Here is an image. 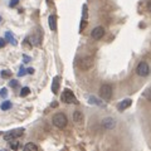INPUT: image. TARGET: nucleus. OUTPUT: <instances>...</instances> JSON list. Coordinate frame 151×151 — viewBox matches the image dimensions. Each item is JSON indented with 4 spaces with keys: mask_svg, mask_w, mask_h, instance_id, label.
<instances>
[{
    "mask_svg": "<svg viewBox=\"0 0 151 151\" xmlns=\"http://www.w3.org/2000/svg\"><path fill=\"white\" fill-rule=\"evenodd\" d=\"M52 121H53V125L55 127H58V129H64V127L67 126V117H65V115L62 112L55 113Z\"/></svg>",
    "mask_w": 151,
    "mask_h": 151,
    "instance_id": "1",
    "label": "nucleus"
},
{
    "mask_svg": "<svg viewBox=\"0 0 151 151\" xmlns=\"http://www.w3.org/2000/svg\"><path fill=\"white\" fill-rule=\"evenodd\" d=\"M78 67L81 70H88L93 67V58L92 57H83L79 59L78 62Z\"/></svg>",
    "mask_w": 151,
    "mask_h": 151,
    "instance_id": "2",
    "label": "nucleus"
},
{
    "mask_svg": "<svg viewBox=\"0 0 151 151\" xmlns=\"http://www.w3.org/2000/svg\"><path fill=\"white\" fill-rule=\"evenodd\" d=\"M60 100H62L64 103H78V101L76 100L73 92L70 91V89H68V88L63 91L62 96H60Z\"/></svg>",
    "mask_w": 151,
    "mask_h": 151,
    "instance_id": "3",
    "label": "nucleus"
},
{
    "mask_svg": "<svg viewBox=\"0 0 151 151\" xmlns=\"http://www.w3.org/2000/svg\"><path fill=\"white\" fill-rule=\"evenodd\" d=\"M100 96L105 101H108L112 97V86L111 84H102L100 88Z\"/></svg>",
    "mask_w": 151,
    "mask_h": 151,
    "instance_id": "4",
    "label": "nucleus"
},
{
    "mask_svg": "<svg viewBox=\"0 0 151 151\" xmlns=\"http://www.w3.org/2000/svg\"><path fill=\"white\" fill-rule=\"evenodd\" d=\"M24 134V129H17V130H13L10 132H8V134H4V140L5 141H13L18 137H20V136Z\"/></svg>",
    "mask_w": 151,
    "mask_h": 151,
    "instance_id": "5",
    "label": "nucleus"
},
{
    "mask_svg": "<svg viewBox=\"0 0 151 151\" xmlns=\"http://www.w3.org/2000/svg\"><path fill=\"white\" fill-rule=\"evenodd\" d=\"M136 73H137L140 77H146V76L150 74V67L146 62H140L139 65L136 67Z\"/></svg>",
    "mask_w": 151,
    "mask_h": 151,
    "instance_id": "6",
    "label": "nucleus"
},
{
    "mask_svg": "<svg viewBox=\"0 0 151 151\" xmlns=\"http://www.w3.org/2000/svg\"><path fill=\"white\" fill-rule=\"evenodd\" d=\"M115 126H116V121L112 119V117H106V119H103L102 120V127L105 130H113L115 129Z\"/></svg>",
    "mask_w": 151,
    "mask_h": 151,
    "instance_id": "7",
    "label": "nucleus"
},
{
    "mask_svg": "<svg viewBox=\"0 0 151 151\" xmlns=\"http://www.w3.org/2000/svg\"><path fill=\"white\" fill-rule=\"evenodd\" d=\"M92 38L94 40H100L101 38H103V35H105V29H103L102 27H96L94 29L92 30Z\"/></svg>",
    "mask_w": 151,
    "mask_h": 151,
    "instance_id": "8",
    "label": "nucleus"
},
{
    "mask_svg": "<svg viewBox=\"0 0 151 151\" xmlns=\"http://www.w3.org/2000/svg\"><path fill=\"white\" fill-rule=\"evenodd\" d=\"M131 105H132V101L130 100V98H126V100L121 101V102L119 103V106H117V107H119V110H120V111H125L126 108H129Z\"/></svg>",
    "mask_w": 151,
    "mask_h": 151,
    "instance_id": "9",
    "label": "nucleus"
},
{
    "mask_svg": "<svg viewBox=\"0 0 151 151\" xmlns=\"http://www.w3.org/2000/svg\"><path fill=\"white\" fill-rule=\"evenodd\" d=\"M59 76H55V77L53 78V83H52V92H53L54 94L58 93V89H59Z\"/></svg>",
    "mask_w": 151,
    "mask_h": 151,
    "instance_id": "10",
    "label": "nucleus"
},
{
    "mask_svg": "<svg viewBox=\"0 0 151 151\" xmlns=\"http://www.w3.org/2000/svg\"><path fill=\"white\" fill-rule=\"evenodd\" d=\"M83 120H84L83 113L81 111H74V113H73V121L77 122V124H82Z\"/></svg>",
    "mask_w": 151,
    "mask_h": 151,
    "instance_id": "11",
    "label": "nucleus"
},
{
    "mask_svg": "<svg viewBox=\"0 0 151 151\" xmlns=\"http://www.w3.org/2000/svg\"><path fill=\"white\" fill-rule=\"evenodd\" d=\"M48 23H49V28L52 32H55L57 30V18L55 15H50L48 18Z\"/></svg>",
    "mask_w": 151,
    "mask_h": 151,
    "instance_id": "12",
    "label": "nucleus"
},
{
    "mask_svg": "<svg viewBox=\"0 0 151 151\" xmlns=\"http://www.w3.org/2000/svg\"><path fill=\"white\" fill-rule=\"evenodd\" d=\"M5 38H6V40H8L10 44H13V45H17V44H18L15 37H14V34H13L12 32H6V33H5Z\"/></svg>",
    "mask_w": 151,
    "mask_h": 151,
    "instance_id": "13",
    "label": "nucleus"
},
{
    "mask_svg": "<svg viewBox=\"0 0 151 151\" xmlns=\"http://www.w3.org/2000/svg\"><path fill=\"white\" fill-rule=\"evenodd\" d=\"M24 150L25 151H37L38 150V145L33 144V142H28L27 145H24Z\"/></svg>",
    "mask_w": 151,
    "mask_h": 151,
    "instance_id": "14",
    "label": "nucleus"
},
{
    "mask_svg": "<svg viewBox=\"0 0 151 151\" xmlns=\"http://www.w3.org/2000/svg\"><path fill=\"white\" fill-rule=\"evenodd\" d=\"M9 108H12V102L10 101H4L1 103V110L3 111H8Z\"/></svg>",
    "mask_w": 151,
    "mask_h": 151,
    "instance_id": "15",
    "label": "nucleus"
},
{
    "mask_svg": "<svg viewBox=\"0 0 151 151\" xmlns=\"http://www.w3.org/2000/svg\"><path fill=\"white\" fill-rule=\"evenodd\" d=\"M89 100H91V102H92V103H94V105H98V106H101V107L105 106V103L100 102V101H98L96 97H93V96H89Z\"/></svg>",
    "mask_w": 151,
    "mask_h": 151,
    "instance_id": "16",
    "label": "nucleus"
},
{
    "mask_svg": "<svg viewBox=\"0 0 151 151\" xmlns=\"http://www.w3.org/2000/svg\"><path fill=\"white\" fill-rule=\"evenodd\" d=\"M29 92H30V89L28 88V87H23V88H22V91H20V97H25V96H28V94H29Z\"/></svg>",
    "mask_w": 151,
    "mask_h": 151,
    "instance_id": "17",
    "label": "nucleus"
},
{
    "mask_svg": "<svg viewBox=\"0 0 151 151\" xmlns=\"http://www.w3.org/2000/svg\"><path fill=\"white\" fill-rule=\"evenodd\" d=\"M82 20H86L87 19V5L86 4H83V6H82Z\"/></svg>",
    "mask_w": 151,
    "mask_h": 151,
    "instance_id": "18",
    "label": "nucleus"
},
{
    "mask_svg": "<svg viewBox=\"0 0 151 151\" xmlns=\"http://www.w3.org/2000/svg\"><path fill=\"white\" fill-rule=\"evenodd\" d=\"M10 147L13 149V150H18L19 147H20V145H19V142L18 141H10Z\"/></svg>",
    "mask_w": 151,
    "mask_h": 151,
    "instance_id": "19",
    "label": "nucleus"
},
{
    "mask_svg": "<svg viewBox=\"0 0 151 151\" xmlns=\"http://www.w3.org/2000/svg\"><path fill=\"white\" fill-rule=\"evenodd\" d=\"M10 76H12L10 70H6V69L1 70V77H3V78H8V77H10Z\"/></svg>",
    "mask_w": 151,
    "mask_h": 151,
    "instance_id": "20",
    "label": "nucleus"
},
{
    "mask_svg": "<svg viewBox=\"0 0 151 151\" xmlns=\"http://www.w3.org/2000/svg\"><path fill=\"white\" fill-rule=\"evenodd\" d=\"M144 97L146 98L147 101H150L151 102V89H147L145 93H144Z\"/></svg>",
    "mask_w": 151,
    "mask_h": 151,
    "instance_id": "21",
    "label": "nucleus"
},
{
    "mask_svg": "<svg viewBox=\"0 0 151 151\" xmlns=\"http://www.w3.org/2000/svg\"><path fill=\"white\" fill-rule=\"evenodd\" d=\"M0 96H1L3 98H6V96H8L6 88H1V89H0Z\"/></svg>",
    "mask_w": 151,
    "mask_h": 151,
    "instance_id": "22",
    "label": "nucleus"
},
{
    "mask_svg": "<svg viewBox=\"0 0 151 151\" xmlns=\"http://www.w3.org/2000/svg\"><path fill=\"white\" fill-rule=\"evenodd\" d=\"M9 86H10L12 88H15V87H18V81H17V79H12V81L9 82Z\"/></svg>",
    "mask_w": 151,
    "mask_h": 151,
    "instance_id": "23",
    "label": "nucleus"
},
{
    "mask_svg": "<svg viewBox=\"0 0 151 151\" xmlns=\"http://www.w3.org/2000/svg\"><path fill=\"white\" fill-rule=\"evenodd\" d=\"M18 3H19V0H10V3H9V6L14 8L15 5H18Z\"/></svg>",
    "mask_w": 151,
    "mask_h": 151,
    "instance_id": "24",
    "label": "nucleus"
},
{
    "mask_svg": "<svg viewBox=\"0 0 151 151\" xmlns=\"http://www.w3.org/2000/svg\"><path fill=\"white\" fill-rule=\"evenodd\" d=\"M6 44V40L4 39V38H0V48H4Z\"/></svg>",
    "mask_w": 151,
    "mask_h": 151,
    "instance_id": "25",
    "label": "nucleus"
},
{
    "mask_svg": "<svg viewBox=\"0 0 151 151\" xmlns=\"http://www.w3.org/2000/svg\"><path fill=\"white\" fill-rule=\"evenodd\" d=\"M86 24H87V22L86 20H82V23H81V27H79V30H83L84 29V27H86Z\"/></svg>",
    "mask_w": 151,
    "mask_h": 151,
    "instance_id": "26",
    "label": "nucleus"
},
{
    "mask_svg": "<svg viewBox=\"0 0 151 151\" xmlns=\"http://www.w3.org/2000/svg\"><path fill=\"white\" fill-rule=\"evenodd\" d=\"M25 73H27V69L22 68V69H20V72H19V74H18V76H19V77H22V76H24Z\"/></svg>",
    "mask_w": 151,
    "mask_h": 151,
    "instance_id": "27",
    "label": "nucleus"
},
{
    "mask_svg": "<svg viewBox=\"0 0 151 151\" xmlns=\"http://www.w3.org/2000/svg\"><path fill=\"white\" fill-rule=\"evenodd\" d=\"M23 58H24V62H30V57H28L27 54L23 55Z\"/></svg>",
    "mask_w": 151,
    "mask_h": 151,
    "instance_id": "28",
    "label": "nucleus"
},
{
    "mask_svg": "<svg viewBox=\"0 0 151 151\" xmlns=\"http://www.w3.org/2000/svg\"><path fill=\"white\" fill-rule=\"evenodd\" d=\"M27 73L33 74V73H34V69H33V68H28V69H27Z\"/></svg>",
    "mask_w": 151,
    "mask_h": 151,
    "instance_id": "29",
    "label": "nucleus"
},
{
    "mask_svg": "<svg viewBox=\"0 0 151 151\" xmlns=\"http://www.w3.org/2000/svg\"><path fill=\"white\" fill-rule=\"evenodd\" d=\"M147 9H149V10L151 12V0H150V1H149V4H147Z\"/></svg>",
    "mask_w": 151,
    "mask_h": 151,
    "instance_id": "30",
    "label": "nucleus"
},
{
    "mask_svg": "<svg viewBox=\"0 0 151 151\" xmlns=\"http://www.w3.org/2000/svg\"><path fill=\"white\" fill-rule=\"evenodd\" d=\"M0 135H3V132H1V131H0Z\"/></svg>",
    "mask_w": 151,
    "mask_h": 151,
    "instance_id": "31",
    "label": "nucleus"
},
{
    "mask_svg": "<svg viewBox=\"0 0 151 151\" xmlns=\"http://www.w3.org/2000/svg\"><path fill=\"white\" fill-rule=\"evenodd\" d=\"M0 22H1V18H0Z\"/></svg>",
    "mask_w": 151,
    "mask_h": 151,
    "instance_id": "32",
    "label": "nucleus"
}]
</instances>
